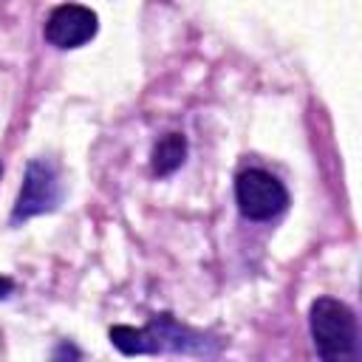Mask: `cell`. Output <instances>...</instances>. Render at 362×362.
<instances>
[{
	"instance_id": "8",
	"label": "cell",
	"mask_w": 362,
	"mask_h": 362,
	"mask_svg": "<svg viewBox=\"0 0 362 362\" xmlns=\"http://www.w3.org/2000/svg\"><path fill=\"white\" fill-rule=\"evenodd\" d=\"M0 173H3V164H0Z\"/></svg>"
},
{
	"instance_id": "1",
	"label": "cell",
	"mask_w": 362,
	"mask_h": 362,
	"mask_svg": "<svg viewBox=\"0 0 362 362\" xmlns=\"http://www.w3.org/2000/svg\"><path fill=\"white\" fill-rule=\"evenodd\" d=\"M110 342L133 356V354H192V356H215L221 342L181 325L173 314H156L144 328L116 325L110 328Z\"/></svg>"
},
{
	"instance_id": "4",
	"label": "cell",
	"mask_w": 362,
	"mask_h": 362,
	"mask_svg": "<svg viewBox=\"0 0 362 362\" xmlns=\"http://www.w3.org/2000/svg\"><path fill=\"white\" fill-rule=\"evenodd\" d=\"M59 198H62V187H59L57 167L48 158H34L25 167V178H23L17 204L11 209V221L20 223V221H28L34 215L51 212V209H57Z\"/></svg>"
},
{
	"instance_id": "5",
	"label": "cell",
	"mask_w": 362,
	"mask_h": 362,
	"mask_svg": "<svg viewBox=\"0 0 362 362\" xmlns=\"http://www.w3.org/2000/svg\"><path fill=\"white\" fill-rule=\"evenodd\" d=\"M96 28H99L96 11H90L88 6H79V3H62L48 14L42 34L54 48L68 51V48H79L88 40H93Z\"/></svg>"
},
{
	"instance_id": "2",
	"label": "cell",
	"mask_w": 362,
	"mask_h": 362,
	"mask_svg": "<svg viewBox=\"0 0 362 362\" xmlns=\"http://www.w3.org/2000/svg\"><path fill=\"white\" fill-rule=\"evenodd\" d=\"M308 328L317 348V356L325 362L354 359L359 351V334H356V317L354 311L334 297H317L308 311Z\"/></svg>"
},
{
	"instance_id": "7",
	"label": "cell",
	"mask_w": 362,
	"mask_h": 362,
	"mask_svg": "<svg viewBox=\"0 0 362 362\" xmlns=\"http://www.w3.org/2000/svg\"><path fill=\"white\" fill-rule=\"evenodd\" d=\"M11 288H14V286H11V280H8V277H0V297H6Z\"/></svg>"
},
{
	"instance_id": "3",
	"label": "cell",
	"mask_w": 362,
	"mask_h": 362,
	"mask_svg": "<svg viewBox=\"0 0 362 362\" xmlns=\"http://www.w3.org/2000/svg\"><path fill=\"white\" fill-rule=\"evenodd\" d=\"M235 201L243 218L249 221H272L288 206V189L283 181L260 167L243 170L235 178Z\"/></svg>"
},
{
	"instance_id": "6",
	"label": "cell",
	"mask_w": 362,
	"mask_h": 362,
	"mask_svg": "<svg viewBox=\"0 0 362 362\" xmlns=\"http://www.w3.org/2000/svg\"><path fill=\"white\" fill-rule=\"evenodd\" d=\"M150 158H153V173H156V175H170V173H175V170L184 164V158H187V139H184L181 133H167L164 139L156 141Z\"/></svg>"
}]
</instances>
